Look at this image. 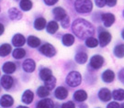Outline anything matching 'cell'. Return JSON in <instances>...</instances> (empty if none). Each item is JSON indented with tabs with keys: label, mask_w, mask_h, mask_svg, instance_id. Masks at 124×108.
<instances>
[{
	"label": "cell",
	"mask_w": 124,
	"mask_h": 108,
	"mask_svg": "<svg viewBox=\"0 0 124 108\" xmlns=\"http://www.w3.org/2000/svg\"><path fill=\"white\" fill-rule=\"evenodd\" d=\"M72 30L80 40L91 37L95 33V27L90 22L83 18H77L72 24Z\"/></svg>",
	"instance_id": "1"
},
{
	"label": "cell",
	"mask_w": 124,
	"mask_h": 108,
	"mask_svg": "<svg viewBox=\"0 0 124 108\" xmlns=\"http://www.w3.org/2000/svg\"><path fill=\"white\" fill-rule=\"evenodd\" d=\"M75 10L80 14H86L91 12L93 4L91 0H76L75 2Z\"/></svg>",
	"instance_id": "2"
},
{
	"label": "cell",
	"mask_w": 124,
	"mask_h": 108,
	"mask_svg": "<svg viewBox=\"0 0 124 108\" xmlns=\"http://www.w3.org/2000/svg\"><path fill=\"white\" fill-rule=\"evenodd\" d=\"M65 82L67 85L70 87H77L81 84L82 82V75L81 73L76 71H73L70 72L67 74L66 78H65Z\"/></svg>",
	"instance_id": "3"
},
{
	"label": "cell",
	"mask_w": 124,
	"mask_h": 108,
	"mask_svg": "<svg viewBox=\"0 0 124 108\" xmlns=\"http://www.w3.org/2000/svg\"><path fill=\"white\" fill-rule=\"evenodd\" d=\"M16 81L17 80L10 74H5V75H2V77H0V85L5 91H12L15 86Z\"/></svg>",
	"instance_id": "4"
},
{
	"label": "cell",
	"mask_w": 124,
	"mask_h": 108,
	"mask_svg": "<svg viewBox=\"0 0 124 108\" xmlns=\"http://www.w3.org/2000/svg\"><path fill=\"white\" fill-rule=\"evenodd\" d=\"M39 51L45 57L52 58L56 55V50L51 43H44L39 48Z\"/></svg>",
	"instance_id": "5"
},
{
	"label": "cell",
	"mask_w": 124,
	"mask_h": 108,
	"mask_svg": "<svg viewBox=\"0 0 124 108\" xmlns=\"http://www.w3.org/2000/svg\"><path fill=\"white\" fill-rule=\"evenodd\" d=\"M14 98L10 94H3L0 97V106L2 108H11L14 104Z\"/></svg>",
	"instance_id": "6"
},
{
	"label": "cell",
	"mask_w": 124,
	"mask_h": 108,
	"mask_svg": "<svg viewBox=\"0 0 124 108\" xmlns=\"http://www.w3.org/2000/svg\"><path fill=\"white\" fill-rule=\"evenodd\" d=\"M22 70L26 73H31L36 70V62L33 59H26L22 62Z\"/></svg>",
	"instance_id": "7"
},
{
	"label": "cell",
	"mask_w": 124,
	"mask_h": 108,
	"mask_svg": "<svg viewBox=\"0 0 124 108\" xmlns=\"http://www.w3.org/2000/svg\"><path fill=\"white\" fill-rule=\"evenodd\" d=\"M11 43L12 45L15 46L16 48L18 47H22L25 45L26 43V38L24 37V35L20 34V33H17L12 37V40H11Z\"/></svg>",
	"instance_id": "8"
},
{
	"label": "cell",
	"mask_w": 124,
	"mask_h": 108,
	"mask_svg": "<svg viewBox=\"0 0 124 108\" xmlns=\"http://www.w3.org/2000/svg\"><path fill=\"white\" fill-rule=\"evenodd\" d=\"M34 100V93L31 89H27L21 94V102L24 104H31Z\"/></svg>",
	"instance_id": "9"
},
{
	"label": "cell",
	"mask_w": 124,
	"mask_h": 108,
	"mask_svg": "<svg viewBox=\"0 0 124 108\" xmlns=\"http://www.w3.org/2000/svg\"><path fill=\"white\" fill-rule=\"evenodd\" d=\"M103 64H104V58L101 55H94L90 60V66L96 70L101 68Z\"/></svg>",
	"instance_id": "10"
},
{
	"label": "cell",
	"mask_w": 124,
	"mask_h": 108,
	"mask_svg": "<svg viewBox=\"0 0 124 108\" xmlns=\"http://www.w3.org/2000/svg\"><path fill=\"white\" fill-rule=\"evenodd\" d=\"M8 18L11 19L12 21H18L22 18L23 15L21 11H19L18 8L16 7H11L8 9Z\"/></svg>",
	"instance_id": "11"
},
{
	"label": "cell",
	"mask_w": 124,
	"mask_h": 108,
	"mask_svg": "<svg viewBox=\"0 0 124 108\" xmlns=\"http://www.w3.org/2000/svg\"><path fill=\"white\" fill-rule=\"evenodd\" d=\"M99 39V44L101 47H106L109 42L111 41V34L108 31H102L98 35Z\"/></svg>",
	"instance_id": "12"
},
{
	"label": "cell",
	"mask_w": 124,
	"mask_h": 108,
	"mask_svg": "<svg viewBox=\"0 0 124 108\" xmlns=\"http://www.w3.org/2000/svg\"><path fill=\"white\" fill-rule=\"evenodd\" d=\"M2 71L5 74H12L17 71V64L13 61H7L2 65Z\"/></svg>",
	"instance_id": "13"
},
{
	"label": "cell",
	"mask_w": 124,
	"mask_h": 108,
	"mask_svg": "<svg viewBox=\"0 0 124 108\" xmlns=\"http://www.w3.org/2000/svg\"><path fill=\"white\" fill-rule=\"evenodd\" d=\"M68 90L63 86H59L54 91V96L58 100H64L68 97Z\"/></svg>",
	"instance_id": "14"
},
{
	"label": "cell",
	"mask_w": 124,
	"mask_h": 108,
	"mask_svg": "<svg viewBox=\"0 0 124 108\" xmlns=\"http://www.w3.org/2000/svg\"><path fill=\"white\" fill-rule=\"evenodd\" d=\"M54 104L53 101L50 98H41V100L36 104L35 108H53Z\"/></svg>",
	"instance_id": "15"
},
{
	"label": "cell",
	"mask_w": 124,
	"mask_h": 108,
	"mask_svg": "<svg viewBox=\"0 0 124 108\" xmlns=\"http://www.w3.org/2000/svg\"><path fill=\"white\" fill-rule=\"evenodd\" d=\"M102 21L105 27H111L115 22V16L111 13H105L102 15Z\"/></svg>",
	"instance_id": "16"
},
{
	"label": "cell",
	"mask_w": 124,
	"mask_h": 108,
	"mask_svg": "<svg viewBox=\"0 0 124 108\" xmlns=\"http://www.w3.org/2000/svg\"><path fill=\"white\" fill-rule=\"evenodd\" d=\"M98 98L101 100L102 102H108L112 98L110 91L108 88H101L98 92Z\"/></svg>",
	"instance_id": "17"
},
{
	"label": "cell",
	"mask_w": 124,
	"mask_h": 108,
	"mask_svg": "<svg viewBox=\"0 0 124 108\" xmlns=\"http://www.w3.org/2000/svg\"><path fill=\"white\" fill-rule=\"evenodd\" d=\"M26 42L28 46L30 48H32V49H35V48H38L39 46H40V40L38 37L33 36V35L28 37Z\"/></svg>",
	"instance_id": "18"
},
{
	"label": "cell",
	"mask_w": 124,
	"mask_h": 108,
	"mask_svg": "<svg viewBox=\"0 0 124 108\" xmlns=\"http://www.w3.org/2000/svg\"><path fill=\"white\" fill-rule=\"evenodd\" d=\"M53 16H54V18H55L57 21H61L62 18L67 15L66 11L62 8V7H57L53 8Z\"/></svg>",
	"instance_id": "19"
},
{
	"label": "cell",
	"mask_w": 124,
	"mask_h": 108,
	"mask_svg": "<svg viewBox=\"0 0 124 108\" xmlns=\"http://www.w3.org/2000/svg\"><path fill=\"white\" fill-rule=\"evenodd\" d=\"M12 51V45L9 43H3L0 45V57L5 58L8 56Z\"/></svg>",
	"instance_id": "20"
},
{
	"label": "cell",
	"mask_w": 124,
	"mask_h": 108,
	"mask_svg": "<svg viewBox=\"0 0 124 108\" xmlns=\"http://www.w3.org/2000/svg\"><path fill=\"white\" fill-rule=\"evenodd\" d=\"M102 80L106 83H110L114 81L115 79V73L112 72L111 70H106L105 72L102 73Z\"/></svg>",
	"instance_id": "21"
},
{
	"label": "cell",
	"mask_w": 124,
	"mask_h": 108,
	"mask_svg": "<svg viewBox=\"0 0 124 108\" xmlns=\"http://www.w3.org/2000/svg\"><path fill=\"white\" fill-rule=\"evenodd\" d=\"M46 19L44 18H42V17H40V18H37L34 20V23H33V27L35 28L36 30H42V29H44L45 27H46Z\"/></svg>",
	"instance_id": "22"
},
{
	"label": "cell",
	"mask_w": 124,
	"mask_h": 108,
	"mask_svg": "<svg viewBox=\"0 0 124 108\" xmlns=\"http://www.w3.org/2000/svg\"><path fill=\"white\" fill-rule=\"evenodd\" d=\"M27 55V51L25 49H23L21 47H18L12 51V56L14 59L16 60H21V59L25 58Z\"/></svg>",
	"instance_id": "23"
},
{
	"label": "cell",
	"mask_w": 124,
	"mask_h": 108,
	"mask_svg": "<svg viewBox=\"0 0 124 108\" xmlns=\"http://www.w3.org/2000/svg\"><path fill=\"white\" fill-rule=\"evenodd\" d=\"M53 76V72L49 68H41L39 72V77L41 81H46L48 80L50 77Z\"/></svg>",
	"instance_id": "24"
},
{
	"label": "cell",
	"mask_w": 124,
	"mask_h": 108,
	"mask_svg": "<svg viewBox=\"0 0 124 108\" xmlns=\"http://www.w3.org/2000/svg\"><path fill=\"white\" fill-rule=\"evenodd\" d=\"M74 99L76 101V102H85V100L87 99V94L86 92L84 90H78L75 92L74 94Z\"/></svg>",
	"instance_id": "25"
},
{
	"label": "cell",
	"mask_w": 124,
	"mask_h": 108,
	"mask_svg": "<svg viewBox=\"0 0 124 108\" xmlns=\"http://www.w3.org/2000/svg\"><path fill=\"white\" fill-rule=\"evenodd\" d=\"M46 31L48 32L49 34H55L56 32L58 31V29H59V25H58V23L56 21H50L48 24H46Z\"/></svg>",
	"instance_id": "26"
},
{
	"label": "cell",
	"mask_w": 124,
	"mask_h": 108,
	"mask_svg": "<svg viewBox=\"0 0 124 108\" xmlns=\"http://www.w3.org/2000/svg\"><path fill=\"white\" fill-rule=\"evenodd\" d=\"M62 43L65 47H70V46H72L75 43V37H74V35L69 34V33L64 34L62 38Z\"/></svg>",
	"instance_id": "27"
},
{
	"label": "cell",
	"mask_w": 124,
	"mask_h": 108,
	"mask_svg": "<svg viewBox=\"0 0 124 108\" xmlns=\"http://www.w3.org/2000/svg\"><path fill=\"white\" fill-rule=\"evenodd\" d=\"M36 94L40 98H46L50 95V91L44 85L39 86L36 90Z\"/></svg>",
	"instance_id": "28"
},
{
	"label": "cell",
	"mask_w": 124,
	"mask_h": 108,
	"mask_svg": "<svg viewBox=\"0 0 124 108\" xmlns=\"http://www.w3.org/2000/svg\"><path fill=\"white\" fill-rule=\"evenodd\" d=\"M75 61L78 64H85L87 61V54L83 51L77 52L75 56Z\"/></svg>",
	"instance_id": "29"
},
{
	"label": "cell",
	"mask_w": 124,
	"mask_h": 108,
	"mask_svg": "<svg viewBox=\"0 0 124 108\" xmlns=\"http://www.w3.org/2000/svg\"><path fill=\"white\" fill-rule=\"evenodd\" d=\"M32 7H33V4H32L31 0H20V2H19V7L24 12L30 11L32 8Z\"/></svg>",
	"instance_id": "30"
},
{
	"label": "cell",
	"mask_w": 124,
	"mask_h": 108,
	"mask_svg": "<svg viewBox=\"0 0 124 108\" xmlns=\"http://www.w3.org/2000/svg\"><path fill=\"white\" fill-rule=\"evenodd\" d=\"M55 85H56V78L54 76H51L48 80L44 81V86L49 91L53 90Z\"/></svg>",
	"instance_id": "31"
},
{
	"label": "cell",
	"mask_w": 124,
	"mask_h": 108,
	"mask_svg": "<svg viewBox=\"0 0 124 108\" xmlns=\"http://www.w3.org/2000/svg\"><path fill=\"white\" fill-rule=\"evenodd\" d=\"M114 55L117 58H123L124 57V44H119L114 47L113 50Z\"/></svg>",
	"instance_id": "32"
},
{
	"label": "cell",
	"mask_w": 124,
	"mask_h": 108,
	"mask_svg": "<svg viewBox=\"0 0 124 108\" xmlns=\"http://www.w3.org/2000/svg\"><path fill=\"white\" fill-rule=\"evenodd\" d=\"M112 97L116 101H123L124 100V90L122 89H117L112 93Z\"/></svg>",
	"instance_id": "33"
},
{
	"label": "cell",
	"mask_w": 124,
	"mask_h": 108,
	"mask_svg": "<svg viewBox=\"0 0 124 108\" xmlns=\"http://www.w3.org/2000/svg\"><path fill=\"white\" fill-rule=\"evenodd\" d=\"M98 45V40L93 37H88L85 40V46L88 48H96Z\"/></svg>",
	"instance_id": "34"
},
{
	"label": "cell",
	"mask_w": 124,
	"mask_h": 108,
	"mask_svg": "<svg viewBox=\"0 0 124 108\" xmlns=\"http://www.w3.org/2000/svg\"><path fill=\"white\" fill-rule=\"evenodd\" d=\"M69 25H70V18H69V17L66 15V16L61 20V26H62L63 28H67V27H69Z\"/></svg>",
	"instance_id": "35"
},
{
	"label": "cell",
	"mask_w": 124,
	"mask_h": 108,
	"mask_svg": "<svg viewBox=\"0 0 124 108\" xmlns=\"http://www.w3.org/2000/svg\"><path fill=\"white\" fill-rule=\"evenodd\" d=\"M61 108H75V104L74 102L68 101V102H66V103L62 104V105H61Z\"/></svg>",
	"instance_id": "36"
},
{
	"label": "cell",
	"mask_w": 124,
	"mask_h": 108,
	"mask_svg": "<svg viewBox=\"0 0 124 108\" xmlns=\"http://www.w3.org/2000/svg\"><path fill=\"white\" fill-rule=\"evenodd\" d=\"M95 3L98 7H103L106 5V0H95Z\"/></svg>",
	"instance_id": "37"
},
{
	"label": "cell",
	"mask_w": 124,
	"mask_h": 108,
	"mask_svg": "<svg viewBox=\"0 0 124 108\" xmlns=\"http://www.w3.org/2000/svg\"><path fill=\"white\" fill-rule=\"evenodd\" d=\"M107 108H120V104L117 102H110L107 105Z\"/></svg>",
	"instance_id": "38"
},
{
	"label": "cell",
	"mask_w": 124,
	"mask_h": 108,
	"mask_svg": "<svg viewBox=\"0 0 124 108\" xmlns=\"http://www.w3.org/2000/svg\"><path fill=\"white\" fill-rule=\"evenodd\" d=\"M119 79L120 81L124 84V69H121L119 72Z\"/></svg>",
	"instance_id": "39"
},
{
	"label": "cell",
	"mask_w": 124,
	"mask_h": 108,
	"mask_svg": "<svg viewBox=\"0 0 124 108\" xmlns=\"http://www.w3.org/2000/svg\"><path fill=\"white\" fill-rule=\"evenodd\" d=\"M43 1L47 6H53L58 2V0H43Z\"/></svg>",
	"instance_id": "40"
},
{
	"label": "cell",
	"mask_w": 124,
	"mask_h": 108,
	"mask_svg": "<svg viewBox=\"0 0 124 108\" xmlns=\"http://www.w3.org/2000/svg\"><path fill=\"white\" fill-rule=\"evenodd\" d=\"M106 4L108 7H114L117 4V0H106Z\"/></svg>",
	"instance_id": "41"
},
{
	"label": "cell",
	"mask_w": 124,
	"mask_h": 108,
	"mask_svg": "<svg viewBox=\"0 0 124 108\" xmlns=\"http://www.w3.org/2000/svg\"><path fill=\"white\" fill-rule=\"evenodd\" d=\"M5 32V26L3 23H0V36H2Z\"/></svg>",
	"instance_id": "42"
},
{
	"label": "cell",
	"mask_w": 124,
	"mask_h": 108,
	"mask_svg": "<svg viewBox=\"0 0 124 108\" xmlns=\"http://www.w3.org/2000/svg\"><path fill=\"white\" fill-rule=\"evenodd\" d=\"M78 108H88V106L85 104H81L78 105Z\"/></svg>",
	"instance_id": "43"
},
{
	"label": "cell",
	"mask_w": 124,
	"mask_h": 108,
	"mask_svg": "<svg viewBox=\"0 0 124 108\" xmlns=\"http://www.w3.org/2000/svg\"><path fill=\"white\" fill-rule=\"evenodd\" d=\"M16 108H29V107L26 106V105H18Z\"/></svg>",
	"instance_id": "44"
},
{
	"label": "cell",
	"mask_w": 124,
	"mask_h": 108,
	"mask_svg": "<svg viewBox=\"0 0 124 108\" xmlns=\"http://www.w3.org/2000/svg\"><path fill=\"white\" fill-rule=\"evenodd\" d=\"M53 108H61V105H60L59 104H56V105L54 104V107Z\"/></svg>",
	"instance_id": "45"
},
{
	"label": "cell",
	"mask_w": 124,
	"mask_h": 108,
	"mask_svg": "<svg viewBox=\"0 0 124 108\" xmlns=\"http://www.w3.org/2000/svg\"><path fill=\"white\" fill-rule=\"evenodd\" d=\"M121 37H122V39L124 40V29L122 30V32H121Z\"/></svg>",
	"instance_id": "46"
},
{
	"label": "cell",
	"mask_w": 124,
	"mask_h": 108,
	"mask_svg": "<svg viewBox=\"0 0 124 108\" xmlns=\"http://www.w3.org/2000/svg\"><path fill=\"white\" fill-rule=\"evenodd\" d=\"M120 108H124V103L121 105H120Z\"/></svg>",
	"instance_id": "47"
},
{
	"label": "cell",
	"mask_w": 124,
	"mask_h": 108,
	"mask_svg": "<svg viewBox=\"0 0 124 108\" xmlns=\"http://www.w3.org/2000/svg\"><path fill=\"white\" fill-rule=\"evenodd\" d=\"M2 92V87H1V85H0V93Z\"/></svg>",
	"instance_id": "48"
},
{
	"label": "cell",
	"mask_w": 124,
	"mask_h": 108,
	"mask_svg": "<svg viewBox=\"0 0 124 108\" xmlns=\"http://www.w3.org/2000/svg\"><path fill=\"white\" fill-rule=\"evenodd\" d=\"M122 15H123V17H124V10H123V12H122Z\"/></svg>",
	"instance_id": "49"
},
{
	"label": "cell",
	"mask_w": 124,
	"mask_h": 108,
	"mask_svg": "<svg viewBox=\"0 0 124 108\" xmlns=\"http://www.w3.org/2000/svg\"><path fill=\"white\" fill-rule=\"evenodd\" d=\"M0 77H1V72H0Z\"/></svg>",
	"instance_id": "50"
},
{
	"label": "cell",
	"mask_w": 124,
	"mask_h": 108,
	"mask_svg": "<svg viewBox=\"0 0 124 108\" xmlns=\"http://www.w3.org/2000/svg\"><path fill=\"white\" fill-rule=\"evenodd\" d=\"M0 12H1V7H0Z\"/></svg>",
	"instance_id": "51"
},
{
	"label": "cell",
	"mask_w": 124,
	"mask_h": 108,
	"mask_svg": "<svg viewBox=\"0 0 124 108\" xmlns=\"http://www.w3.org/2000/svg\"><path fill=\"white\" fill-rule=\"evenodd\" d=\"M0 108H1V107H0Z\"/></svg>",
	"instance_id": "52"
}]
</instances>
